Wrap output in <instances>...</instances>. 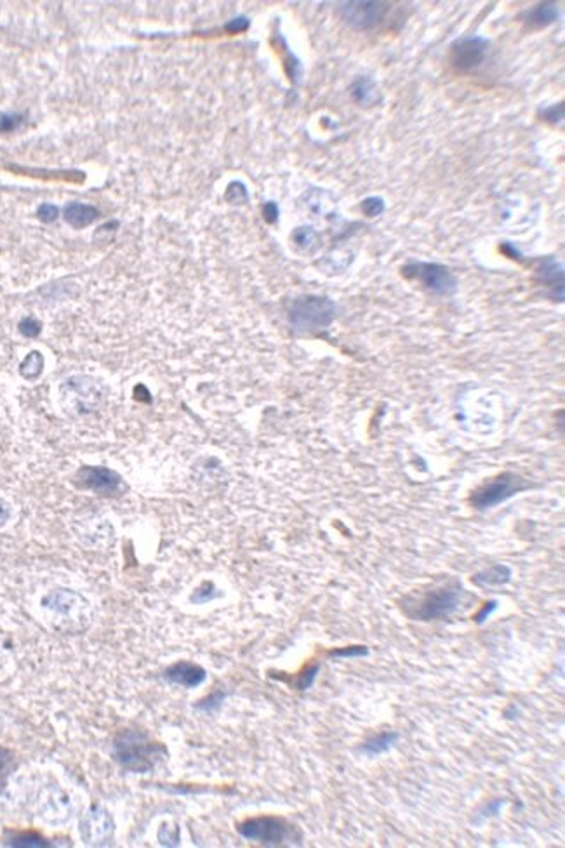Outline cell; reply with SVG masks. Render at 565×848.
Returning a JSON list of instances; mask_svg holds the SVG:
<instances>
[{"mask_svg": "<svg viewBox=\"0 0 565 848\" xmlns=\"http://www.w3.org/2000/svg\"><path fill=\"white\" fill-rule=\"evenodd\" d=\"M42 369H44V356H42L38 351H31V353H28L27 358L21 362L20 372L24 379L31 381V379H37V377L40 376Z\"/></svg>", "mask_w": 565, "mask_h": 848, "instance_id": "9a60e30c", "label": "cell"}, {"mask_svg": "<svg viewBox=\"0 0 565 848\" xmlns=\"http://www.w3.org/2000/svg\"><path fill=\"white\" fill-rule=\"evenodd\" d=\"M63 214H65V221L77 229L86 228L98 218V211L93 206L80 202H70L63 211Z\"/></svg>", "mask_w": 565, "mask_h": 848, "instance_id": "8fae6325", "label": "cell"}, {"mask_svg": "<svg viewBox=\"0 0 565 848\" xmlns=\"http://www.w3.org/2000/svg\"><path fill=\"white\" fill-rule=\"evenodd\" d=\"M494 609H496V602H489V603H485V607H483V609L480 610V612L476 614V616H475V621H476V623H483V621H485L487 617H489L490 614H492V610H494Z\"/></svg>", "mask_w": 565, "mask_h": 848, "instance_id": "4316f807", "label": "cell"}, {"mask_svg": "<svg viewBox=\"0 0 565 848\" xmlns=\"http://www.w3.org/2000/svg\"><path fill=\"white\" fill-rule=\"evenodd\" d=\"M40 321L35 320V318H24L20 324V332L24 338H37L40 334Z\"/></svg>", "mask_w": 565, "mask_h": 848, "instance_id": "44dd1931", "label": "cell"}, {"mask_svg": "<svg viewBox=\"0 0 565 848\" xmlns=\"http://www.w3.org/2000/svg\"><path fill=\"white\" fill-rule=\"evenodd\" d=\"M10 517V506L3 499H0V527L9 520Z\"/></svg>", "mask_w": 565, "mask_h": 848, "instance_id": "f1b7e54d", "label": "cell"}, {"mask_svg": "<svg viewBox=\"0 0 565 848\" xmlns=\"http://www.w3.org/2000/svg\"><path fill=\"white\" fill-rule=\"evenodd\" d=\"M360 207H362L363 214L369 215V218H374V215H379L381 212L384 211V202L379 197H369V199L363 200Z\"/></svg>", "mask_w": 565, "mask_h": 848, "instance_id": "d6986e66", "label": "cell"}, {"mask_svg": "<svg viewBox=\"0 0 565 848\" xmlns=\"http://www.w3.org/2000/svg\"><path fill=\"white\" fill-rule=\"evenodd\" d=\"M313 238H315V233H313L312 228H299L294 233V240L299 245H308Z\"/></svg>", "mask_w": 565, "mask_h": 848, "instance_id": "484cf974", "label": "cell"}, {"mask_svg": "<svg viewBox=\"0 0 565 848\" xmlns=\"http://www.w3.org/2000/svg\"><path fill=\"white\" fill-rule=\"evenodd\" d=\"M317 673H319V664H313V666L306 667V669L301 673V676H299L298 687L301 688V690H305V688L312 687V683H313V680H315Z\"/></svg>", "mask_w": 565, "mask_h": 848, "instance_id": "603a6c76", "label": "cell"}, {"mask_svg": "<svg viewBox=\"0 0 565 848\" xmlns=\"http://www.w3.org/2000/svg\"><path fill=\"white\" fill-rule=\"evenodd\" d=\"M543 116H545V120H548V122H560V120L564 119V105L550 106V108H546L545 112H543Z\"/></svg>", "mask_w": 565, "mask_h": 848, "instance_id": "d4e9b609", "label": "cell"}, {"mask_svg": "<svg viewBox=\"0 0 565 848\" xmlns=\"http://www.w3.org/2000/svg\"><path fill=\"white\" fill-rule=\"evenodd\" d=\"M398 739H400V736H398L397 732L377 734V736L370 737L369 741H366V744L362 745V751L366 752L367 756L383 755V752L390 751Z\"/></svg>", "mask_w": 565, "mask_h": 848, "instance_id": "4fadbf2b", "label": "cell"}, {"mask_svg": "<svg viewBox=\"0 0 565 848\" xmlns=\"http://www.w3.org/2000/svg\"><path fill=\"white\" fill-rule=\"evenodd\" d=\"M58 214H59L58 207L52 206V204H42L37 211L38 219L44 222H52L56 218H58Z\"/></svg>", "mask_w": 565, "mask_h": 848, "instance_id": "cb8c5ba5", "label": "cell"}, {"mask_svg": "<svg viewBox=\"0 0 565 848\" xmlns=\"http://www.w3.org/2000/svg\"><path fill=\"white\" fill-rule=\"evenodd\" d=\"M539 275H541L543 284L552 285V287H557V278H559V282L564 278L562 268H560L553 259H546L545 263H543V268L539 270Z\"/></svg>", "mask_w": 565, "mask_h": 848, "instance_id": "e0dca14e", "label": "cell"}, {"mask_svg": "<svg viewBox=\"0 0 565 848\" xmlns=\"http://www.w3.org/2000/svg\"><path fill=\"white\" fill-rule=\"evenodd\" d=\"M239 833L246 840L259 842L263 845H284L291 840L299 838L296 836L294 826H291L284 819L270 817V815L247 819L239 826Z\"/></svg>", "mask_w": 565, "mask_h": 848, "instance_id": "3957f363", "label": "cell"}, {"mask_svg": "<svg viewBox=\"0 0 565 848\" xmlns=\"http://www.w3.org/2000/svg\"><path fill=\"white\" fill-rule=\"evenodd\" d=\"M9 762H10V752L7 751V749L0 748V770L6 768V766L9 765Z\"/></svg>", "mask_w": 565, "mask_h": 848, "instance_id": "4dcf8cb0", "label": "cell"}, {"mask_svg": "<svg viewBox=\"0 0 565 848\" xmlns=\"http://www.w3.org/2000/svg\"><path fill=\"white\" fill-rule=\"evenodd\" d=\"M374 91H376V84L370 80L369 77H360L353 82L352 86V98L356 103H369L374 98Z\"/></svg>", "mask_w": 565, "mask_h": 848, "instance_id": "2e32d148", "label": "cell"}, {"mask_svg": "<svg viewBox=\"0 0 565 848\" xmlns=\"http://www.w3.org/2000/svg\"><path fill=\"white\" fill-rule=\"evenodd\" d=\"M336 317V305L327 298L306 296L292 303L291 324L298 331H320L333 324Z\"/></svg>", "mask_w": 565, "mask_h": 848, "instance_id": "7a4b0ae2", "label": "cell"}, {"mask_svg": "<svg viewBox=\"0 0 565 848\" xmlns=\"http://www.w3.org/2000/svg\"><path fill=\"white\" fill-rule=\"evenodd\" d=\"M459 605V593L454 589H435L418 598V602L404 605L405 614L416 621H433L451 616Z\"/></svg>", "mask_w": 565, "mask_h": 848, "instance_id": "5b68a950", "label": "cell"}, {"mask_svg": "<svg viewBox=\"0 0 565 848\" xmlns=\"http://www.w3.org/2000/svg\"><path fill=\"white\" fill-rule=\"evenodd\" d=\"M529 489V482L513 471H504L494 478L483 482L475 492L472 494V506L475 510H489L497 506L506 499L513 497L515 494Z\"/></svg>", "mask_w": 565, "mask_h": 848, "instance_id": "6da1fadb", "label": "cell"}, {"mask_svg": "<svg viewBox=\"0 0 565 848\" xmlns=\"http://www.w3.org/2000/svg\"><path fill=\"white\" fill-rule=\"evenodd\" d=\"M511 570L506 565H494V567L487 568V570L479 572L472 581L476 586H499L510 581Z\"/></svg>", "mask_w": 565, "mask_h": 848, "instance_id": "7c38bea8", "label": "cell"}, {"mask_svg": "<svg viewBox=\"0 0 565 848\" xmlns=\"http://www.w3.org/2000/svg\"><path fill=\"white\" fill-rule=\"evenodd\" d=\"M557 17H559V9H557L555 3L546 2L538 6L536 9H532L527 21L531 26H546V24L557 21Z\"/></svg>", "mask_w": 565, "mask_h": 848, "instance_id": "5bb4252c", "label": "cell"}, {"mask_svg": "<svg viewBox=\"0 0 565 848\" xmlns=\"http://www.w3.org/2000/svg\"><path fill=\"white\" fill-rule=\"evenodd\" d=\"M247 26H249L247 20H243V17H239V20H233L232 23H229L226 28H228L229 31H242V30H246Z\"/></svg>", "mask_w": 565, "mask_h": 848, "instance_id": "f546056e", "label": "cell"}, {"mask_svg": "<svg viewBox=\"0 0 565 848\" xmlns=\"http://www.w3.org/2000/svg\"><path fill=\"white\" fill-rule=\"evenodd\" d=\"M9 843L14 847H47L45 840L35 833H20Z\"/></svg>", "mask_w": 565, "mask_h": 848, "instance_id": "ac0fdd59", "label": "cell"}, {"mask_svg": "<svg viewBox=\"0 0 565 848\" xmlns=\"http://www.w3.org/2000/svg\"><path fill=\"white\" fill-rule=\"evenodd\" d=\"M165 680H169L174 685H181L186 688H195L204 683L206 680V669L200 667L199 664L186 662H176L165 669Z\"/></svg>", "mask_w": 565, "mask_h": 848, "instance_id": "30bf717a", "label": "cell"}, {"mask_svg": "<svg viewBox=\"0 0 565 848\" xmlns=\"http://www.w3.org/2000/svg\"><path fill=\"white\" fill-rule=\"evenodd\" d=\"M263 215H264V219H266L268 222H275V221H277V215H278L277 206H275V204H271V202L266 204V206H264V209H263Z\"/></svg>", "mask_w": 565, "mask_h": 848, "instance_id": "83f0119b", "label": "cell"}, {"mask_svg": "<svg viewBox=\"0 0 565 848\" xmlns=\"http://www.w3.org/2000/svg\"><path fill=\"white\" fill-rule=\"evenodd\" d=\"M21 115H14V113H2L0 115V132H10L16 129L21 123Z\"/></svg>", "mask_w": 565, "mask_h": 848, "instance_id": "7402d4cb", "label": "cell"}, {"mask_svg": "<svg viewBox=\"0 0 565 848\" xmlns=\"http://www.w3.org/2000/svg\"><path fill=\"white\" fill-rule=\"evenodd\" d=\"M489 42L482 37H466L455 40L451 47V63L458 70L468 72L483 61Z\"/></svg>", "mask_w": 565, "mask_h": 848, "instance_id": "ba28073f", "label": "cell"}, {"mask_svg": "<svg viewBox=\"0 0 565 848\" xmlns=\"http://www.w3.org/2000/svg\"><path fill=\"white\" fill-rule=\"evenodd\" d=\"M342 20L356 30H369L379 24L388 13L384 2H346L341 7Z\"/></svg>", "mask_w": 565, "mask_h": 848, "instance_id": "52a82bcc", "label": "cell"}, {"mask_svg": "<svg viewBox=\"0 0 565 848\" xmlns=\"http://www.w3.org/2000/svg\"><path fill=\"white\" fill-rule=\"evenodd\" d=\"M115 749L120 763L127 768L136 770V772L151 768L153 762L158 758L157 752L160 751L157 744H151V742H148L146 737L134 732L123 734L116 741Z\"/></svg>", "mask_w": 565, "mask_h": 848, "instance_id": "277c9868", "label": "cell"}, {"mask_svg": "<svg viewBox=\"0 0 565 848\" xmlns=\"http://www.w3.org/2000/svg\"><path fill=\"white\" fill-rule=\"evenodd\" d=\"M404 277L419 282L430 292L440 296L454 294L458 289V280L449 268L435 263H412L402 268Z\"/></svg>", "mask_w": 565, "mask_h": 848, "instance_id": "8992f818", "label": "cell"}, {"mask_svg": "<svg viewBox=\"0 0 565 848\" xmlns=\"http://www.w3.org/2000/svg\"><path fill=\"white\" fill-rule=\"evenodd\" d=\"M79 485L98 494H113L120 487V476L115 471L100 466H84L77 473Z\"/></svg>", "mask_w": 565, "mask_h": 848, "instance_id": "9c48e42d", "label": "cell"}, {"mask_svg": "<svg viewBox=\"0 0 565 848\" xmlns=\"http://www.w3.org/2000/svg\"><path fill=\"white\" fill-rule=\"evenodd\" d=\"M367 653H369V649H367V646L355 645V646H342V649L333 650V652H331V656H333V657H345V659H346V657H362V656H367Z\"/></svg>", "mask_w": 565, "mask_h": 848, "instance_id": "ffe728a7", "label": "cell"}]
</instances>
